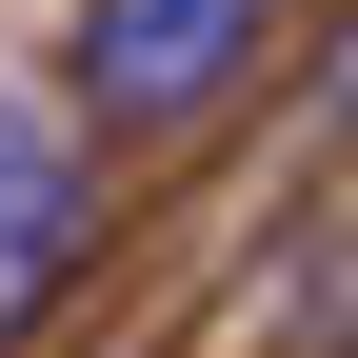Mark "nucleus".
<instances>
[{"label":"nucleus","mask_w":358,"mask_h":358,"mask_svg":"<svg viewBox=\"0 0 358 358\" xmlns=\"http://www.w3.org/2000/svg\"><path fill=\"white\" fill-rule=\"evenodd\" d=\"M259 20H279V0H80V60H60L80 140H179L199 100H239Z\"/></svg>","instance_id":"obj_1"},{"label":"nucleus","mask_w":358,"mask_h":358,"mask_svg":"<svg viewBox=\"0 0 358 358\" xmlns=\"http://www.w3.org/2000/svg\"><path fill=\"white\" fill-rule=\"evenodd\" d=\"M80 219H100V179H80V100H0V338L60 299Z\"/></svg>","instance_id":"obj_2"}]
</instances>
